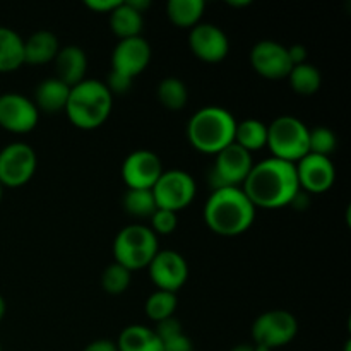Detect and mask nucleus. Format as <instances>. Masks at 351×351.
Returning <instances> with one entry per match:
<instances>
[{
  "label": "nucleus",
  "instance_id": "f257e3e1",
  "mask_svg": "<svg viewBox=\"0 0 351 351\" xmlns=\"http://www.w3.org/2000/svg\"><path fill=\"white\" fill-rule=\"evenodd\" d=\"M242 191L256 209H280L290 206L295 195L300 192L295 165L273 156L257 161L247 175Z\"/></svg>",
  "mask_w": 351,
  "mask_h": 351
},
{
  "label": "nucleus",
  "instance_id": "f03ea898",
  "mask_svg": "<svg viewBox=\"0 0 351 351\" xmlns=\"http://www.w3.org/2000/svg\"><path fill=\"white\" fill-rule=\"evenodd\" d=\"M254 219H256V208L242 187L211 191L204 204V221L216 235H242L252 226Z\"/></svg>",
  "mask_w": 351,
  "mask_h": 351
},
{
  "label": "nucleus",
  "instance_id": "7ed1b4c3",
  "mask_svg": "<svg viewBox=\"0 0 351 351\" xmlns=\"http://www.w3.org/2000/svg\"><path fill=\"white\" fill-rule=\"evenodd\" d=\"M237 120L223 106H202L187 122V139L194 149L204 154H218L235 139Z\"/></svg>",
  "mask_w": 351,
  "mask_h": 351
},
{
  "label": "nucleus",
  "instance_id": "20e7f679",
  "mask_svg": "<svg viewBox=\"0 0 351 351\" xmlns=\"http://www.w3.org/2000/svg\"><path fill=\"white\" fill-rule=\"evenodd\" d=\"M113 106V95L99 79H84L72 86L64 112L72 125L82 130L101 127L108 120Z\"/></svg>",
  "mask_w": 351,
  "mask_h": 351
},
{
  "label": "nucleus",
  "instance_id": "39448f33",
  "mask_svg": "<svg viewBox=\"0 0 351 351\" xmlns=\"http://www.w3.org/2000/svg\"><path fill=\"white\" fill-rule=\"evenodd\" d=\"M160 247H158V237L153 230L141 223H132L117 233L113 240V257L115 263L120 266L132 271L144 269L149 266L153 257L156 256Z\"/></svg>",
  "mask_w": 351,
  "mask_h": 351
},
{
  "label": "nucleus",
  "instance_id": "423d86ee",
  "mask_svg": "<svg viewBox=\"0 0 351 351\" xmlns=\"http://www.w3.org/2000/svg\"><path fill=\"white\" fill-rule=\"evenodd\" d=\"M273 158L297 163L308 153V127L293 115H281L267 125V143Z\"/></svg>",
  "mask_w": 351,
  "mask_h": 351
},
{
  "label": "nucleus",
  "instance_id": "0eeeda50",
  "mask_svg": "<svg viewBox=\"0 0 351 351\" xmlns=\"http://www.w3.org/2000/svg\"><path fill=\"white\" fill-rule=\"evenodd\" d=\"M252 167V153L235 143L230 144L218 154H215V163L208 175L209 187L211 191L225 187H242Z\"/></svg>",
  "mask_w": 351,
  "mask_h": 351
},
{
  "label": "nucleus",
  "instance_id": "6e6552de",
  "mask_svg": "<svg viewBox=\"0 0 351 351\" xmlns=\"http://www.w3.org/2000/svg\"><path fill=\"white\" fill-rule=\"evenodd\" d=\"M195 180L191 173L185 170H165L156 184L153 185L151 192L154 201L160 209L178 213L191 206L195 197Z\"/></svg>",
  "mask_w": 351,
  "mask_h": 351
},
{
  "label": "nucleus",
  "instance_id": "1a4fd4ad",
  "mask_svg": "<svg viewBox=\"0 0 351 351\" xmlns=\"http://www.w3.org/2000/svg\"><path fill=\"white\" fill-rule=\"evenodd\" d=\"M298 335V321L291 312L267 311L261 314L252 324L254 345L267 346L269 350L287 346Z\"/></svg>",
  "mask_w": 351,
  "mask_h": 351
},
{
  "label": "nucleus",
  "instance_id": "9d476101",
  "mask_svg": "<svg viewBox=\"0 0 351 351\" xmlns=\"http://www.w3.org/2000/svg\"><path fill=\"white\" fill-rule=\"evenodd\" d=\"M38 167L36 151L26 143H10L0 149V185L21 187L33 178Z\"/></svg>",
  "mask_w": 351,
  "mask_h": 351
},
{
  "label": "nucleus",
  "instance_id": "9b49d317",
  "mask_svg": "<svg viewBox=\"0 0 351 351\" xmlns=\"http://www.w3.org/2000/svg\"><path fill=\"white\" fill-rule=\"evenodd\" d=\"M151 281L156 290L177 293L189 280V264L177 250H158L147 266Z\"/></svg>",
  "mask_w": 351,
  "mask_h": 351
},
{
  "label": "nucleus",
  "instance_id": "f8f14e48",
  "mask_svg": "<svg viewBox=\"0 0 351 351\" xmlns=\"http://www.w3.org/2000/svg\"><path fill=\"white\" fill-rule=\"evenodd\" d=\"M249 60L257 74L271 81L288 77L293 67L288 55V47L274 40L257 41L250 50Z\"/></svg>",
  "mask_w": 351,
  "mask_h": 351
},
{
  "label": "nucleus",
  "instance_id": "ddd939ff",
  "mask_svg": "<svg viewBox=\"0 0 351 351\" xmlns=\"http://www.w3.org/2000/svg\"><path fill=\"white\" fill-rule=\"evenodd\" d=\"M40 112L33 99L19 93L0 95V127L12 134L31 132L38 125Z\"/></svg>",
  "mask_w": 351,
  "mask_h": 351
},
{
  "label": "nucleus",
  "instance_id": "4468645a",
  "mask_svg": "<svg viewBox=\"0 0 351 351\" xmlns=\"http://www.w3.org/2000/svg\"><path fill=\"white\" fill-rule=\"evenodd\" d=\"M122 178L127 189H153L165 171L163 161L154 151L136 149L123 160Z\"/></svg>",
  "mask_w": 351,
  "mask_h": 351
},
{
  "label": "nucleus",
  "instance_id": "2eb2a0df",
  "mask_svg": "<svg viewBox=\"0 0 351 351\" xmlns=\"http://www.w3.org/2000/svg\"><path fill=\"white\" fill-rule=\"evenodd\" d=\"M298 185L305 194H322L335 185L336 168L331 158L307 153L295 163Z\"/></svg>",
  "mask_w": 351,
  "mask_h": 351
},
{
  "label": "nucleus",
  "instance_id": "dca6fc26",
  "mask_svg": "<svg viewBox=\"0 0 351 351\" xmlns=\"http://www.w3.org/2000/svg\"><path fill=\"white\" fill-rule=\"evenodd\" d=\"M189 47L202 62L218 64L230 51V40L225 31L211 23H199L189 33Z\"/></svg>",
  "mask_w": 351,
  "mask_h": 351
},
{
  "label": "nucleus",
  "instance_id": "f3484780",
  "mask_svg": "<svg viewBox=\"0 0 351 351\" xmlns=\"http://www.w3.org/2000/svg\"><path fill=\"white\" fill-rule=\"evenodd\" d=\"M151 45L146 38L136 36L119 40L112 53V71L134 79L146 71L151 62Z\"/></svg>",
  "mask_w": 351,
  "mask_h": 351
},
{
  "label": "nucleus",
  "instance_id": "a211bd4d",
  "mask_svg": "<svg viewBox=\"0 0 351 351\" xmlns=\"http://www.w3.org/2000/svg\"><path fill=\"white\" fill-rule=\"evenodd\" d=\"M55 77L60 79L69 88L79 84L86 79V71H88V55L77 45H67L60 48L55 57Z\"/></svg>",
  "mask_w": 351,
  "mask_h": 351
},
{
  "label": "nucleus",
  "instance_id": "6ab92c4d",
  "mask_svg": "<svg viewBox=\"0 0 351 351\" xmlns=\"http://www.w3.org/2000/svg\"><path fill=\"white\" fill-rule=\"evenodd\" d=\"M71 88L57 77H47L34 88L33 103L38 112L60 113L67 105Z\"/></svg>",
  "mask_w": 351,
  "mask_h": 351
},
{
  "label": "nucleus",
  "instance_id": "aec40b11",
  "mask_svg": "<svg viewBox=\"0 0 351 351\" xmlns=\"http://www.w3.org/2000/svg\"><path fill=\"white\" fill-rule=\"evenodd\" d=\"M58 50V38L51 31L40 29L24 40V64L43 65L53 62Z\"/></svg>",
  "mask_w": 351,
  "mask_h": 351
},
{
  "label": "nucleus",
  "instance_id": "412c9836",
  "mask_svg": "<svg viewBox=\"0 0 351 351\" xmlns=\"http://www.w3.org/2000/svg\"><path fill=\"white\" fill-rule=\"evenodd\" d=\"M119 351H163L154 329L143 324L127 326L115 343Z\"/></svg>",
  "mask_w": 351,
  "mask_h": 351
},
{
  "label": "nucleus",
  "instance_id": "4be33fe9",
  "mask_svg": "<svg viewBox=\"0 0 351 351\" xmlns=\"http://www.w3.org/2000/svg\"><path fill=\"white\" fill-rule=\"evenodd\" d=\"M110 17V27H112L113 34L119 40H127V38L141 36L144 27V16L134 10L125 0L119 3L112 12L108 14Z\"/></svg>",
  "mask_w": 351,
  "mask_h": 351
},
{
  "label": "nucleus",
  "instance_id": "5701e85b",
  "mask_svg": "<svg viewBox=\"0 0 351 351\" xmlns=\"http://www.w3.org/2000/svg\"><path fill=\"white\" fill-rule=\"evenodd\" d=\"M24 64V40L12 27L0 26V72H14Z\"/></svg>",
  "mask_w": 351,
  "mask_h": 351
},
{
  "label": "nucleus",
  "instance_id": "b1692460",
  "mask_svg": "<svg viewBox=\"0 0 351 351\" xmlns=\"http://www.w3.org/2000/svg\"><path fill=\"white\" fill-rule=\"evenodd\" d=\"M206 10L204 0H168L167 16L175 26L192 27L201 23V17Z\"/></svg>",
  "mask_w": 351,
  "mask_h": 351
},
{
  "label": "nucleus",
  "instance_id": "393cba45",
  "mask_svg": "<svg viewBox=\"0 0 351 351\" xmlns=\"http://www.w3.org/2000/svg\"><path fill=\"white\" fill-rule=\"evenodd\" d=\"M154 332L160 338L163 351H194L191 338L184 332L180 321L177 317H168L156 322Z\"/></svg>",
  "mask_w": 351,
  "mask_h": 351
},
{
  "label": "nucleus",
  "instance_id": "a878e982",
  "mask_svg": "<svg viewBox=\"0 0 351 351\" xmlns=\"http://www.w3.org/2000/svg\"><path fill=\"white\" fill-rule=\"evenodd\" d=\"M233 143L249 153L263 149L267 143V125L257 119H245L242 122H237Z\"/></svg>",
  "mask_w": 351,
  "mask_h": 351
},
{
  "label": "nucleus",
  "instance_id": "bb28decb",
  "mask_svg": "<svg viewBox=\"0 0 351 351\" xmlns=\"http://www.w3.org/2000/svg\"><path fill=\"white\" fill-rule=\"evenodd\" d=\"M288 82H290V88L297 95L312 96L321 88L322 75L321 71L314 64L305 62V64L293 65L291 67L290 74H288Z\"/></svg>",
  "mask_w": 351,
  "mask_h": 351
},
{
  "label": "nucleus",
  "instance_id": "cd10ccee",
  "mask_svg": "<svg viewBox=\"0 0 351 351\" xmlns=\"http://www.w3.org/2000/svg\"><path fill=\"white\" fill-rule=\"evenodd\" d=\"M158 101L171 112H178L189 101V89L185 82L178 77H165L156 88Z\"/></svg>",
  "mask_w": 351,
  "mask_h": 351
},
{
  "label": "nucleus",
  "instance_id": "c85d7f7f",
  "mask_svg": "<svg viewBox=\"0 0 351 351\" xmlns=\"http://www.w3.org/2000/svg\"><path fill=\"white\" fill-rule=\"evenodd\" d=\"M122 206L125 213L134 218H151L158 206L149 189H127L122 197Z\"/></svg>",
  "mask_w": 351,
  "mask_h": 351
},
{
  "label": "nucleus",
  "instance_id": "c756f323",
  "mask_svg": "<svg viewBox=\"0 0 351 351\" xmlns=\"http://www.w3.org/2000/svg\"><path fill=\"white\" fill-rule=\"evenodd\" d=\"M177 305H178L177 293H171V291H165V290H156L147 297L144 308H146V314L151 321L160 322L168 317H173L175 311H177Z\"/></svg>",
  "mask_w": 351,
  "mask_h": 351
},
{
  "label": "nucleus",
  "instance_id": "7c9ffc66",
  "mask_svg": "<svg viewBox=\"0 0 351 351\" xmlns=\"http://www.w3.org/2000/svg\"><path fill=\"white\" fill-rule=\"evenodd\" d=\"M130 281H132V273L119 263L106 266L101 274V288L110 295H122L130 287Z\"/></svg>",
  "mask_w": 351,
  "mask_h": 351
},
{
  "label": "nucleus",
  "instance_id": "2f4dec72",
  "mask_svg": "<svg viewBox=\"0 0 351 351\" xmlns=\"http://www.w3.org/2000/svg\"><path fill=\"white\" fill-rule=\"evenodd\" d=\"M336 147H338V137L329 127L317 125L308 129V153L331 158Z\"/></svg>",
  "mask_w": 351,
  "mask_h": 351
},
{
  "label": "nucleus",
  "instance_id": "473e14b6",
  "mask_svg": "<svg viewBox=\"0 0 351 351\" xmlns=\"http://www.w3.org/2000/svg\"><path fill=\"white\" fill-rule=\"evenodd\" d=\"M149 219H151L149 228L153 230V233L156 237L158 235H170V233H173L175 230H177V225H178L177 213L168 211V209L158 208Z\"/></svg>",
  "mask_w": 351,
  "mask_h": 351
},
{
  "label": "nucleus",
  "instance_id": "72a5a7b5",
  "mask_svg": "<svg viewBox=\"0 0 351 351\" xmlns=\"http://www.w3.org/2000/svg\"><path fill=\"white\" fill-rule=\"evenodd\" d=\"M132 81L134 79L125 77V75L119 74V72L110 71L105 86L108 88V91L112 93V95H125V93L132 88Z\"/></svg>",
  "mask_w": 351,
  "mask_h": 351
},
{
  "label": "nucleus",
  "instance_id": "f704fd0d",
  "mask_svg": "<svg viewBox=\"0 0 351 351\" xmlns=\"http://www.w3.org/2000/svg\"><path fill=\"white\" fill-rule=\"evenodd\" d=\"M122 0H86V7L95 12H101V14H110L113 9H115Z\"/></svg>",
  "mask_w": 351,
  "mask_h": 351
},
{
  "label": "nucleus",
  "instance_id": "c9c22d12",
  "mask_svg": "<svg viewBox=\"0 0 351 351\" xmlns=\"http://www.w3.org/2000/svg\"><path fill=\"white\" fill-rule=\"evenodd\" d=\"M288 55H290L291 65H300L307 62V48L300 43L288 47Z\"/></svg>",
  "mask_w": 351,
  "mask_h": 351
},
{
  "label": "nucleus",
  "instance_id": "e433bc0d",
  "mask_svg": "<svg viewBox=\"0 0 351 351\" xmlns=\"http://www.w3.org/2000/svg\"><path fill=\"white\" fill-rule=\"evenodd\" d=\"M82 351H119L112 339H96L91 341Z\"/></svg>",
  "mask_w": 351,
  "mask_h": 351
},
{
  "label": "nucleus",
  "instance_id": "4c0bfd02",
  "mask_svg": "<svg viewBox=\"0 0 351 351\" xmlns=\"http://www.w3.org/2000/svg\"><path fill=\"white\" fill-rule=\"evenodd\" d=\"M125 2L129 3L134 10H137L139 14H143V16H144V12H146V10L151 7L149 0H125Z\"/></svg>",
  "mask_w": 351,
  "mask_h": 351
},
{
  "label": "nucleus",
  "instance_id": "58836bf2",
  "mask_svg": "<svg viewBox=\"0 0 351 351\" xmlns=\"http://www.w3.org/2000/svg\"><path fill=\"white\" fill-rule=\"evenodd\" d=\"M230 351H254V345H249V343H242V345L233 346Z\"/></svg>",
  "mask_w": 351,
  "mask_h": 351
},
{
  "label": "nucleus",
  "instance_id": "ea45409f",
  "mask_svg": "<svg viewBox=\"0 0 351 351\" xmlns=\"http://www.w3.org/2000/svg\"><path fill=\"white\" fill-rule=\"evenodd\" d=\"M5 311H7L5 300H3V297H2V295H0V322H2L3 315H5Z\"/></svg>",
  "mask_w": 351,
  "mask_h": 351
},
{
  "label": "nucleus",
  "instance_id": "a19ab883",
  "mask_svg": "<svg viewBox=\"0 0 351 351\" xmlns=\"http://www.w3.org/2000/svg\"><path fill=\"white\" fill-rule=\"evenodd\" d=\"M228 3L235 7H243V5H250V0H243V2H228Z\"/></svg>",
  "mask_w": 351,
  "mask_h": 351
},
{
  "label": "nucleus",
  "instance_id": "79ce46f5",
  "mask_svg": "<svg viewBox=\"0 0 351 351\" xmlns=\"http://www.w3.org/2000/svg\"><path fill=\"white\" fill-rule=\"evenodd\" d=\"M254 351H273V350H269L267 346H263V345H254Z\"/></svg>",
  "mask_w": 351,
  "mask_h": 351
},
{
  "label": "nucleus",
  "instance_id": "37998d69",
  "mask_svg": "<svg viewBox=\"0 0 351 351\" xmlns=\"http://www.w3.org/2000/svg\"><path fill=\"white\" fill-rule=\"evenodd\" d=\"M2 195H3V187L0 185V201H2Z\"/></svg>",
  "mask_w": 351,
  "mask_h": 351
},
{
  "label": "nucleus",
  "instance_id": "c03bdc74",
  "mask_svg": "<svg viewBox=\"0 0 351 351\" xmlns=\"http://www.w3.org/2000/svg\"><path fill=\"white\" fill-rule=\"evenodd\" d=\"M0 351H2V345H0Z\"/></svg>",
  "mask_w": 351,
  "mask_h": 351
}]
</instances>
